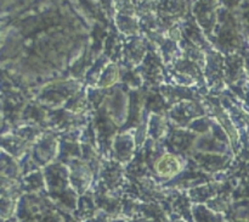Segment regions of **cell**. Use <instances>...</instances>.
I'll use <instances>...</instances> for the list:
<instances>
[{"label":"cell","mask_w":249,"mask_h":222,"mask_svg":"<svg viewBox=\"0 0 249 222\" xmlns=\"http://www.w3.org/2000/svg\"><path fill=\"white\" fill-rule=\"evenodd\" d=\"M181 162L173 154H165L158 159L156 163V171L160 176L165 178H172L181 171Z\"/></svg>","instance_id":"cell-1"}]
</instances>
